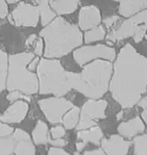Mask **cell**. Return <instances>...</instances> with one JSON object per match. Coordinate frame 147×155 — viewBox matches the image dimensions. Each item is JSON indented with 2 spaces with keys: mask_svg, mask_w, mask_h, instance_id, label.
Instances as JSON below:
<instances>
[{
  "mask_svg": "<svg viewBox=\"0 0 147 155\" xmlns=\"http://www.w3.org/2000/svg\"><path fill=\"white\" fill-rule=\"evenodd\" d=\"M111 97L123 109L131 108L147 91V57L127 43L113 61Z\"/></svg>",
  "mask_w": 147,
  "mask_h": 155,
  "instance_id": "cell-1",
  "label": "cell"
},
{
  "mask_svg": "<svg viewBox=\"0 0 147 155\" xmlns=\"http://www.w3.org/2000/svg\"><path fill=\"white\" fill-rule=\"evenodd\" d=\"M39 36L45 44L43 57L48 59H60L84 44L83 31L63 16H56L43 26Z\"/></svg>",
  "mask_w": 147,
  "mask_h": 155,
  "instance_id": "cell-2",
  "label": "cell"
},
{
  "mask_svg": "<svg viewBox=\"0 0 147 155\" xmlns=\"http://www.w3.org/2000/svg\"><path fill=\"white\" fill-rule=\"evenodd\" d=\"M113 62L95 60L81 68L80 73L72 72V87L88 99H101L109 91Z\"/></svg>",
  "mask_w": 147,
  "mask_h": 155,
  "instance_id": "cell-3",
  "label": "cell"
},
{
  "mask_svg": "<svg viewBox=\"0 0 147 155\" xmlns=\"http://www.w3.org/2000/svg\"><path fill=\"white\" fill-rule=\"evenodd\" d=\"M36 73L40 94L64 97L72 89V72L65 70L60 59L42 56Z\"/></svg>",
  "mask_w": 147,
  "mask_h": 155,
  "instance_id": "cell-4",
  "label": "cell"
},
{
  "mask_svg": "<svg viewBox=\"0 0 147 155\" xmlns=\"http://www.w3.org/2000/svg\"><path fill=\"white\" fill-rule=\"evenodd\" d=\"M35 56L33 52L27 51L9 54L7 91L18 90L29 96L38 94V75L28 69V64Z\"/></svg>",
  "mask_w": 147,
  "mask_h": 155,
  "instance_id": "cell-5",
  "label": "cell"
},
{
  "mask_svg": "<svg viewBox=\"0 0 147 155\" xmlns=\"http://www.w3.org/2000/svg\"><path fill=\"white\" fill-rule=\"evenodd\" d=\"M147 34V9L122 20L108 32L106 40L112 43L132 38L134 43H140Z\"/></svg>",
  "mask_w": 147,
  "mask_h": 155,
  "instance_id": "cell-6",
  "label": "cell"
},
{
  "mask_svg": "<svg viewBox=\"0 0 147 155\" xmlns=\"http://www.w3.org/2000/svg\"><path fill=\"white\" fill-rule=\"evenodd\" d=\"M116 54V49L106 44H83L73 51L72 58L76 64L82 68L88 63L99 59L113 62Z\"/></svg>",
  "mask_w": 147,
  "mask_h": 155,
  "instance_id": "cell-7",
  "label": "cell"
},
{
  "mask_svg": "<svg viewBox=\"0 0 147 155\" xmlns=\"http://www.w3.org/2000/svg\"><path fill=\"white\" fill-rule=\"evenodd\" d=\"M108 105V102L104 100H86L81 108L80 119L75 128L77 131L97 126L99 120L105 119Z\"/></svg>",
  "mask_w": 147,
  "mask_h": 155,
  "instance_id": "cell-8",
  "label": "cell"
},
{
  "mask_svg": "<svg viewBox=\"0 0 147 155\" xmlns=\"http://www.w3.org/2000/svg\"><path fill=\"white\" fill-rule=\"evenodd\" d=\"M8 20L11 25L15 27H37L40 23L38 6L21 1L16 4V6L9 14Z\"/></svg>",
  "mask_w": 147,
  "mask_h": 155,
  "instance_id": "cell-9",
  "label": "cell"
},
{
  "mask_svg": "<svg viewBox=\"0 0 147 155\" xmlns=\"http://www.w3.org/2000/svg\"><path fill=\"white\" fill-rule=\"evenodd\" d=\"M38 105L47 121L52 124L62 123L64 115L74 106V104L67 98L56 96L40 100Z\"/></svg>",
  "mask_w": 147,
  "mask_h": 155,
  "instance_id": "cell-10",
  "label": "cell"
},
{
  "mask_svg": "<svg viewBox=\"0 0 147 155\" xmlns=\"http://www.w3.org/2000/svg\"><path fill=\"white\" fill-rule=\"evenodd\" d=\"M102 22V13L100 8L96 5H84L79 10L78 26L83 32L100 25Z\"/></svg>",
  "mask_w": 147,
  "mask_h": 155,
  "instance_id": "cell-11",
  "label": "cell"
},
{
  "mask_svg": "<svg viewBox=\"0 0 147 155\" xmlns=\"http://www.w3.org/2000/svg\"><path fill=\"white\" fill-rule=\"evenodd\" d=\"M29 110V102L24 100H17L10 103L1 114L0 120L8 124H20L26 119Z\"/></svg>",
  "mask_w": 147,
  "mask_h": 155,
  "instance_id": "cell-12",
  "label": "cell"
},
{
  "mask_svg": "<svg viewBox=\"0 0 147 155\" xmlns=\"http://www.w3.org/2000/svg\"><path fill=\"white\" fill-rule=\"evenodd\" d=\"M132 143L120 135L114 134L108 138H102L100 147L107 155H125L128 154Z\"/></svg>",
  "mask_w": 147,
  "mask_h": 155,
  "instance_id": "cell-13",
  "label": "cell"
},
{
  "mask_svg": "<svg viewBox=\"0 0 147 155\" xmlns=\"http://www.w3.org/2000/svg\"><path fill=\"white\" fill-rule=\"evenodd\" d=\"M14 140L13 154L16 155H35L37 149L32 138L27 132L21 128L14 130L12 135Z\"/></svg>",
  "mask_w": 147,
  "mask_h": 155,
  "instance_id": "cell-14",
  "label": "cell"
},
{
  "mask_svg": "<svg viewBox=\"0 0 147 155\" xmlns=\"http://www.w3.org/2000/svg\"><path fill=\"white\" fill-rule=\"evenodd\" d=\"M102 138H103V132L97 125L89 129L78 130V142L76 143V149L79 152H81L89 143L96 146L100 145Z\"/></svg>",
  "mask_w": 147,
  "mask_h": 155,
  "instance_id": "cell-15",
  "label": "cell"
},
{
  "mask_svg": "<svg viewBox=\"0 0 147 155\" xmlns=\"http://www.w3.org/2000/svg\"><path fill=\"white\" fill-rule=\"evenodd\" d=\"M146 129V125L141 116L130 119L127 121H122L117 127L118 134L127 140H132L135 137L143 133Z\"/></svg>",
  "mask_w": 147,
  "mask_h": 155,
  "instance_id": "cell-16",
  "label": "cell"
},
{
  "mask_svg": "<svg viewBox=\"0 0 147 155\" xmlns=\"http://www.w3.org/2000/svg\"><path fill=\"white\" fill-rule=\"evenodd\" d=\"M118 4V13L126 18L147 9V0H113Z\"/></svg>",
  "mask_w": 147,
  "mask_h": 155,
  "instance_id": "cell-17",
  "label": "cell"
},
{
  "mask_svg": "<svg viewBox=\"0 0 147 155\" xmlns=\"http://www.w3.org/2000/svg\"><path fill=\"white\" fill-rule=\"evenodd\" d=\"M51 8L57 16L75 13L81 5L80 0H49Z\"/></svg>",
  "mask_w": 147,
  "mask_h": 155,
  "instance_id": "cell-18",
  "label": "cell"
},
{
  "mask_svg": "<svg viewBox=\"0 0 147 155\" xmlns=\"http://www.w3.org/2000/svg\"><path fill=\"white\" fill-rule=\"evenodd\" d=\"M31 136L35 145H45L49 143L51 137L48 124L44 121L39 119L32 132Z\"/></svg>",
  "mask_w": 147,
  "mask_h": 155,
  "instance_id": "cell-19",
  "label": "cell"
},
{
  "mask_svg": "<svg viewBox=\"0 0 147 155\" xmlns=\"http://www.w3.org/2000/svg\"><path fill=\"white\" fill-rule=\"evenodd\" d=\"M108 31L105 26L100 24V25L95 26L92 29L83 33L84 43L95 44L96 43H100V42L105 40Z\"/></svg>",
  "mask_w": 147,
  "mask_h": 155,
  "instance_id": "cell-20",
  "label": "cell"
},
{
  "mask_svg": "<svg viewBox=\"0 0 147 155\" xmlns=\"http://www.w3.org/2000/svg\"><path fill=\"white\" fill-rule=\"evenodd\" d=\"M81 108L74 105L65 114L62 120V124L67 130H71L77 127L80 119Z\"/></svg>",
  "mask_w": 147,
  "mask_h": 155,
  "instance_id": "cell-21",
  "label": "cell"
},
{
  "mask_svg": "<svg viewBox=\"0 0 147 155\" xmlns=\"http://www.w3.org/2000/svg\"><path fill=\"white\" fill-rule=\"evenodd\" d=\"M38 6L40 10V24L42 26H46L57 16L51 8L49 0H38Z\"/></svg>",
  "mask_w": 147,
  "mask_h": 155,
  "instance_id": "cell-22",
  "label": "cell"
},
{
  "mask_svg": "<svg viewBox=\"0 0 147 155\" xmlns=\"http://www.w3.org/2000/svg\"><path fill=\"white\" fill-rule=\"evenodd\" d=\"M8 56V53L0 48V93L6 90Z\"/></svg>",
  "mask_w": 147,
  "mask_h": 155,
  "instance_id": "cell-23",
  "label": "cell"
},
{
  "mask_svg": "<svg viewBox=\"0 0 147 155\" xmlns=\"http://www.w3.org/2000/svg\"><path fill=\"white\" fill-rule=\"evenodd\" d=\"M133 154L147 155V134H141L132 139Z\"/></svg>",
  "mask_w": 147,
  "mask_h": 155,
  "instance_id": "cell-24",
  "label": "cell"
},
{
  "mask_svg": "<svg viewBox=\"0 0 147 155\" xmlns=\"http://www.w3.org/2000/svg\"><path fill=\"white\" fill-rule=\"evenodd\" d=\"M14 140L12 136L0 137V155L13 154Z\"/></svg>",
  "mask_w": 147,
  "mask_h": 155,
  "instance_id": "cell-25",
  "label": "cell"
},
{
  "mask_svg": "<svg viewBox=\"0 0 147 155\" xmlns=\"http://www.w3.org/2000/svg\"><path fill=\"white\" fill-rule=\"evenodd\" d=\"M6 99L9 102V103H12L13 102L17 101V100H24L26 101L29 102L31 101V96L29 95H26L24 94L23 92H21L20 91L18 90H14L11 91H8V94H6Z\"/></svg>",
  "mask_w": 147,
  "mask_h": 155,
  "instance_id": "cell-26",
  "label": "cell"
},
{
  "mask_svg": "<svg viewBox=\"0 0 147 155\" xmlns=\"http://www.w3.org/2000/svg\"><path fill=\"white\" fill-rule=\"evenodd\" d=\"M44 48H45V44H44L43 39L41 37L38 36L33 45V54L35 56L42 57L44 54Z\"/></svg>",
  "mask_w": 147,
  "mask_h": 155,
  "instance_id": "cell-27",
  "label": "cell"
},
{
  "mask_svg": "<svg viewBox=\"0 0 147 155\" xmlns=\"http://www.w3.org/2000/svg\"><path fill=\"white\" fill-rule=\"evenodd\" d=\"M50 134L51 138L53 139L64 138L66 135V129L64 127V126L56 125V126L51 128Z\"/></svg>",
  "mask_w": 147,
  "mask_h": 155,
  "instance_id": "cell-28",
  "label": "cell"
},
{
  "mask_svg": "<svg viewBox=\"0 0 147 155\" xmlns=\"http://www.w3.org/2000/svg\"><path fill=\"white\" fill-rule=\"evenodd\" d=\"M1 115V113H0ZM14 128L10 124H6L0 120V137H9L13 135Z\"/></svg>",
  "mask_w": 147,
  "mask_h": 155,
  "instance_id": "cell-29",
  "label": "cell"
},
{
  "mask_svg": "<svg viewBox=\"0 0 147 155\" xmlns=\"http://www.w3.org/2000/svg\"><path fill=\"white\" fill-rule=\"evenodd\" d=\"M122 17L120 15H111L102 19V23L106 29H111L114 25H116Z\"/></svg>",
  "mask_w": 147,
  "mask_h": 155,
  "instance_id": "cell-30",
  "label": "cell"
},
{
  "mask_svg": "<svg viewBox=\"0 0 147 155\" xmlns=\"http://www.w3.org/2000/svg\"><path fill=\"white\" fill-rule=\"evenodd\" d=\"M9 15V5L5 0H0V19L4 20Z\"/></svg>",
  "mask_w": 147,
  "mask_h": 155,
  "instance_id": "cell-31",
  "label": "cell"
},
{
  "mask_svg": "<svg viewBox=\"0 0 147 155\" xmlns=\"http://www.w3.org/2000/svg\"><path fill=\"white\" fill-rule=\"evenodd\" d=\"M48 154L49 155H70L68 151L64 149L62 147H51L48 150Z\"/></svg>",
  "mask_w": 147,
  "mask_h": 155,
  "instance_id": "cell-32",
  "label": "cell"
},
{
  "mask_svg": "<svg viewBox=\"0 0 147 155\" xmlns=\"http://www.w3.org/2000/svg\"><path fill=\"white\" fill-rule=\"evenodd\" d=\"M49 144L52 147H64L67 144V141L64 138H56L53 139L51 138L50 141H49Z\"/></svg>",
  "mask_w": 147,
  "mask_h": 155,
  "instance_id": "cell-33",
  "label": "cell"
},
{
  "mask_svg": "<svg viewBox=\"0 0 147 155\" xmlns=\"http://www.w3.org/2000/svg\"><path fill=\"white\" fill-rule=\"evenodd\" d=\"M40 58L41 57H40V56H35V57L30 61L29 64H28V69H29L30 71H32V72H35V73H36V70L38 69V64L39 63H40Z\"/></svg>",
  "mask_w": 147,
  "mask_h": 155,
  "instance_id": "cell-34",
  "label": "cell"
},
{
  "mask_svg": "<svg viewBox=\"0 0 147 155\" xmlns=\"http://www.w3.org/2000/svg\"><path fill=\"white\" fill-rule=\"evenodd\" d=\"M38 38V36L36 34H31L29 35V36L26 39L25 42H24V45L25 47L28 48L30 46H33L34 43L36 41L37 38Z\"/></svg>",
  "mask_w": 147,
  "mask_h": 155,
  "instance_id": "cell-35",
  "label": "cell"
},
{
  "mask_svg": "<svg viewBox=\"0 0 147 155\" xmlns=\"http://www.w3.org/2000/svg\"><path fill=\"white\" fill-rule=\"evenodd\" d=\"M84 154L86 155H104L105 153L104 152L103 149L102 148H98V149H94L89 151H85Z\"/></svg>",
  "mask_w": 147,
  "mask_h": 155,
  "instance_id": "cell-36",
  "label": "cell"
},
{
  "mask_svg": "<svg viewBox=\"0 0 147 155\" xmlns=\"http://www.w3.org/2000/svg\"><path fill=\"white\" fill-rule=\"evenodd\" d=\"M136 105H137L139 107H140V108L143 109L146 108H147V96H145V97L143 96L140 99L139 101L138 102Z\"/></svg>",
  "mask_w": 147,
  "mask_h": 155,
  "instance_id": "cell-37",
  "label": "cell"
},
{
  "mask_svg": "<svg viewBox=\"0 0 147 155\" xmlns=\"http://www.w3.org/2000/svg\"><path fill=\"white\" fill-rule=\"evenodd\" d=\"M141 118L146 125V127H147V108L143 109V111L141 114Z\"/></svg>",
  "mask_w": 147,
  "mask_h": 155,
  "instance_id": "cell-38",
  "label": "cell"
},
{
  "mask_svg": "<svg viewBox=\"0 0 147 155\" xmlns=\"http://www.w3.org/2000/svg\"><path fill=\"white\" fill-rule=\"evenodd\" d=\"M5 1L8 3V5H16L23 0H5Z\"/></svg>",
  "mask_w": 147,
  "mask_h": 155,
  "instance_id": "cell-39",
  "label": "cell"
},
{
  "mask_svg": "<svg viewBox=\"0 0 147 155\" xmlns=\"http://www.w3.org/2000/svg\"><path fill=\"white\" fill-rule=\"evenodd\" d=\"M145 39H146V41H147V34L146 35V36H145Z\"/></svg>",
  "mask_w": 147,
  "mask_h": 155,
  "instance_id": "cell-40",
  "label": "cell"
}]
</instances>
